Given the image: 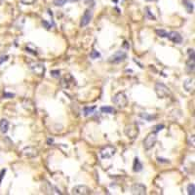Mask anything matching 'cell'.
<instances>
[{
	"label": "cell",
	"mask_w": 195,
	"mask_h": 195,
	"mask_svg": "<svg viewBox=\"0 0 195 195\" xmlns=\"http://www.w3.org/2000/svg\"><path fill=\"white\" fill-rule=\"evenodd\" d=\"M100 111L104 113H108V114H113L115 112V109L111 106H101Z\"/></svg>",
	"instance_id": "obj_17"
},
{
	"label": "cell",
	"mask_w": 195,
	"mask_h": 195,
	"mask_svg": "<svg viewBox=\"0 0 195 195\" xmlns=\"http://www.w3.org/2000/svg\"><path fill=\"white\" fill-rule=\"evenodd\" d=\"M187 68L189 71H194V60H189L187 62Z\"/></svg>",
	"instance_id": "obj_20"
},
{
	"label": "cell",
	"mask_w": 195,
	"mask_h": 195,
	"mask_svg": "<svg viewBox=\"0 0 195 195\" xmlns=\"http://www.w3.org/2000/svg\"><path fill=\"white\" fill-rule=\"evenodd\" d=\"M142 170V164L140 162L139 158L135 159V163H134V171L135 172H140Z\"/></svg>",
	"instance_id": "obj_16"
},
{
	"label": "cell",
	"mask_w": 195,
	"mask_h": 195,
	"mask_svg": "<svg viewBox=\"0 0 195 195\" xmlns=\"http://www.w3.org/2000/svg\"><path fill=\"white\" fill-rule=\"evenodd\" d=\"M92 17H93V14H92V11L90 9H87L85 12L83 16H82V19H81V22H80V26L83 27V26H88L90 22H91L92 20Z\"/></svg>",
	"instance_id": "obj_10"
},
{
	"label": "cell",
	"mask_w": 195,
	"mask_h": 195,
	"mask_svg": "<svg viewBox=\"0 0 195 195\" xmlns=\"http://www.w3.org/2000/svg\"><path fill=\"white\" fill-rule=\"evenodd\" d=\"M52 74H53L54 77H58L60 76V71H58V70H53Z\"/></svg>",
	"instance_id": "obj_27"
},
{
	"label": "cell",
	"mask_w": 195,
	"mask_h": 195,
	"mask_svg": "<svg viewBox=\"0 0 195 195\" xmlns=\"http://www.w3.org/2000/svg\"><path fill=\"white\" fill-rule=\"evenodd\" d=\"M156 33L158 34V36L160 37H167V35H168V32L165 30H163V29H157L156 30Z\"/></svg>",
	"instance_id": "obj_22"
},
{
	"label": "cell",
	"mask_w": 195,
	"mask_h": 195,
	"mask_svg": "<svg viewBox=\"0 0 195 195\" xmlns=\"http://www.w3.org/2000/svg\"><path fill=\"white\" fill-rule=\"evenodd\" d=\"M167 37L169 38L171 41H173L174 43H182V35L178 32H176V31H171V32H169L167 35Z\"/></svg>",
	"instance_id": "obj_12"
},
{
	"label": "cell",
	"mask_w": 195,
	"mask_h": 195,
	"mask_svg": "<svg viewBox=\"0 0 195 195\" xmlns=\"http://www.w3.org/2000/svg\"><path fill=\"white\" fill-rule=\"evenodd\" d=\"M146 1H152V0H146Z\"/></svg>",
	"instance_id": "obj_29"
},
{
	"label": "cell",
	"mask_w": 195,
	"mask_h": 195,
	"mask_svg": "<svg viewBox=\"0 0 195 195\" xmlns=\"http://www.w3.org/2000/svg\"><path fill=\"white\" fill-rule=\"evenodd\" d=\"M127 58V54L123 52V51H117L115 54L109 58V62H113V64H118V62H123L125 58Z\"/></svg>",
	"instance_id": "obj_8"
},
{
	"label": "cell",
	"mask_w": 195,
	"mask_h": 195,
	"mask_svg": "<svg viewBox=\"0 0 195 195\" xmlns=\"http://www.w3.org/2000/svg\"><path fill=\"white\" fill-rule=\"evenodd\" d=\"M115 152H116V148L114 146H106L101 148L100 151V157L103 159H109L115 154Z\"/></svg>",
	"instance_id": "obj_5"
},
{
	"label": "cell",
	"mask_w": 195,
	"mask_h": 195,
	"mask_svg": "<svg viewBox=\"0 0 195 195\" xmlns=\"http://www.w3.org/2000/svg\"><path fill=\"white\" fill-rule=\"evenodd\" d=\"M183 88L187 92H193L194 91V79L193 78H187L183 81Z\"/></svg>",
	"instance_id": "obj_13"
},
{
	"label": "cell",
	"mask_w": 195,
	"mask_h": 195,
	"mask_svg": "<svg viewBox=\"0 0 195 195\" xmlns=\"http://www.w3.org/2000/svg\"><path fill=\"white\" fill-rule=\"evenodd\" d=\"M124 133L129 139L135 140L136 138H138L140 130H139V127L136 126V124H130V125H127V126L125 127Z\"/></svg>",
	"instance_id": "obj_3"
},
{
	"label": "cell",
	"mask_w": 195,
	"mask_h": 195,
	"mask_svg": "<svg viewBox=\"0 0 195 195\" xmlns=\"http://www.w3.org/2000/svg\"><path fill=\"white\" fill-rule=\"evenodd\" d=\"M9 130V121L7 119H1L0 120V132L2 134H6Z\"/></svg>",
	"instance_id": "obj_14"
},
{
	"label": "cell",
	"mask_w": 195,
	"mask_h": 195,
	"mask_svg": "<svg viewBox=\"0 0 195 195\" xmlns=\"http://www.w3.org/2000/svg\"><path fill=\"white\" fill-rule=\"evenodd\" d=\"M29 68L32 71L37 74L39 76H43L45 73V66L43 64H40V62H31L29 64Z\"/></svg>",
	"instance_id": "obj_6"
},
{
	"label": "cell",
	"mask_w": 195,
	"mask_h": 195,
	"mask_svg": "<svg viewBox=\"0 0 195 195\" xmlns=\"http://www.w3.org/2000/svg\"><path fill=\"white\" fill-rule=\"evenodd\" d=\"M72 194L88 195V194H92V190L86 185H76L72 188Z\"/></svg>",
	"instance_id": "obj_7"
},
{
	"label": "cell",
	"mask_w": 195,
	"mask_h": 195,
	"mask_svg": "<svg viewBox=\"0 0 195 195\" xmlns=\"http://www.w3.org/2000/svg\"><path fill=\"white\" fill-rule=\"evenodd\" d=\"M7 58H8V56H5V57H1L0 58V64H1L2 62L4 61H7Z\"/></svg>",
	"instance_id": "obj_28"
},
{
	"label": "cell",
	"mask_w": 195,
	"mask_h": 195,
	"mask_svg": "<svg viewBox=\"0 0 195 195\" xmlns=\"http://www.w3.org/2000/svg\"><path fill=\"white\" fill-rule=\"evenodd\" d=\"M90 56H91L92 58H97L100 57V54L97 52V51H92L91 54H90Z\"/></svg>",
	"instance_id": "obj_25"
},
{
	"label": "cell",
	"mask_w": 195,
	"mask_h": 195,
	"mask_svg": "<svg viewBox=\"0 0 195 195\" xmlns=\"http://www.w3.org/2000/svg\"><path fill=\"white\" fill-rule=\"evenodd\" d=\"M36 0H21V2L22 4H25V5H31V4H33Z\"/></svg>",
	"instance_id": "obj_24"
},
{
	"label": "cell",
	"mask_w": 195,
	"mask_h": 195,
	"mask_svg": "<svg viewBox=\"0 0 195 195\" xmlns=\"http://www.w3.org/2000/svg\"><path fill=\"white\" fill-rule=\"evenodd\" d=\"M187 193L189 195H194L195 194V185L193 183H190V184L187 186Z\"/></svg>",
	"instance_id": "obj_19"
},
{
	"label": "cell",
	"mask_w": 195,
	"mask_h": 195,
	"mask_svg": "<svg viewBox=\"0 0 195 195\" xmlns=\"http://www.w3.org/2000/svg\"><path fill=\"white\" fill-rule=\"evenodd\" d=\"M22 154L26 156V157H35L38 155V150L35 147L32 146H27L26 148H23Z\"/></svg>",
	"instance_id": "obj_11"
},
{
	"label": "cell",
	"mask_w": 195,
	"mask_h": 195,
	"mask_svg": "<svg viewBox=\"0 0 195 195\" xmlns=\"http://www.w3.org/2000/svg\"><path fill=\"white\" fill-rule=\"evenodd\" d=\"M5 173H6V170H5V169L2 170L1 172H0V184H1V182H2V178H4V175H5Z\"/></svg>",
	"instance_id": "obj_26"
},
{
	"label": "cell",
	"mask_w": 195,
	"mask_h": 195,
	"mask_svg": "<svg viewBox=\"0 0 195 195\" xmlns=\"http://www.w3.org/2000/svg\"><path fill=\"white\" fill-rule=\"evenodd\" d=\"M78 0H54V4L56 6H64L66 2H74Z\"/></svg>",
	"instance_id": "obj_18"
},
{
	"label": "cell",
	"mask_w": 195,
	"mask_h": 195,
	"mask_svg": "<svg viewBox=\"0 0 195 195\" xmlns=\"http://www.w3.org/2000/svg\"><path fill=\"white\" fill-rule=\"evenodd\" d=\"M164 125L163 124H159V125H156V126L154 127V130H153V132L154 133H157V132H159V131H161V130H163L164 129Z\"/></svg>",
	"instance_id": "obj_23"
},
{
	"label": "cell",
	"mask_w": 195,
	"mask_h": 195,
	"mask_svg": "<svg viewBox=\"0 0 195 195\" xmlns=\"http://www.w3.org/2000/svg\"><path fill=\"white\" fill-rule=\"evenodd\" d=\"M182 3H183V5H184V7L186 8L187 12H188V13H192L193 9H194L193 3L191 2L190 0H182Z\"/></svg>",
	"instance_id": "obj_15"
},
{
	"label": "cell",
	"mask_w": 195,
	"mask_h": 195,
	"mask_svg": "<svg viewBox=\"0 0 195 195\" xmlns=\"http://www.w3.org/2000/svg\"><path fill=\"white\" fill-rule=\"evenodd\" d=\"M112 101H113V104L117 105L119 108H124V107H126L128 104V98L124 92H119L113 97Z\"/></svg>",
	"instance_id": "obj_1"
},
{
	"label": "cell",
	"mask_w": 195,
	"mask_h": 195,
	"mask_svg": "<svg viewBox=\"0 0 195 195\" xmlns=\"http://www.w3.org/2000/svg\"><path fill=\"white\" fill-rule=\"evenodd\" d=\"M94 110H95V107H85L84 108V114L85 116H88L90 114H92V113L94 112Z\"/></svg>",
	"instance_id": "obj_21"
},
{
	"label": "cell",
	"mask_w": 195,
	"mask_h": 195,
	"mask_svg": "<svg viewBox=\"0 0 195 195\" xmlns=\"http://www.w3.org/2000/svg\"><path fill=\"white\" fill-rule=\"evenodd\" d=\"M156 142H157V134L154 132H152V133H150V134H148L146 136V139L143 140V142H142L143 147L147 150L150 149V148H152L155 146Z\"/></svg>",
	"instance_id": "obj_4"
},
{
	"label": "cell",
	"mask_w": 195,
	"mask_h": 195,
	"mask_svg": "<svg viewBox=\"0 0 195 195\" xmlns=\"http://www.w3.org/2000/svg\"><path fill=\"white\" fill-rule=\"evenodd\" d=\"M132 193L136 195H144L146 193V187L142 183H135L132 186Z\"/></svg>",
	"instance_id": "obj_9"
},
{
	"label": "cell",
	"mask_w": 195,
	"mask_h": 195,
	"mask_svg": "<svg viewBox=\"0 0 195 195\" xmlns=\"http://www.w3.org/2000/svg\"><path fill=\"white\" fill-rule=\"evenodd\" d=\"M155 93L159 98L161 99H164V98H167L171 95V91L170 89L167 87L165 84L163 83H156L155 84Z\"/></svg>",
	"instance_id": "obj_2"
}]
</instances>
